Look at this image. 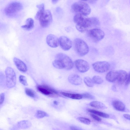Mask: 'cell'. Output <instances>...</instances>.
I'll return each instance as SVG.
<instances>
[{
	"instance_id": "21",
	"label": "cell",
	"mask_w": 130,
	"mask_h": 130,
	"mask_svg": "<svg viewBox=\"0 0 130 130\" xmlns=\"http://www.w3.org/2000/svg\"><path fill=\"white\" fill-rule=\"evenodd\" d=\"M34 26V21L31 18H28L26 21L25 24L21 26L23 29L26 30H30L32 29Z\"/></svg>"
},
{
	"instance_id": "15",
	"label": "cell",
	"mask_w": 130,
	"mask_h": 130,
	"mask_svg": "<svg viewBox=\"0 0 130 130\" xmlns=\"http://www.w3.org/2000/svg\"><path fill=\"white\" fill-rule=\"evenodd\" d=\"M14 62L18 69L23 72H25L27 70V66L25 63L19 59L14 57Z\"/></svg>"
},
{
	"instance_id": "1",
	"label": "cell",
	"mask_w": 130,
	"mask_h": 130,
	"mask_svg": "<svg viewBox=\"0 0 130 130\" xmlns=\"http://www.w3.org/2000/svg\"><path fill=\"white\" fill-rule=\"evenodd\" d=\"M77 29L80 32H85L88 28L99 26L100 22L99 19L95 17H88L80 14H76L73 18Z\"/></svg>"
},
{
	"instance_id": "18",
	"label": "cell",
	"mask_w": 130,
	"mask_h": 130,
	"mask_svg": "<svg viewBox=\"0 0 130 130\" xmlns=\"http://www.w3.org/2000/svg\"><path fill=\"white\" fill-rule=\"evenodd\" d=\"M113 107L117 110L120 111H124L125 109L124 104L121 101L118 100H115L112 102Z\"/></svg>"
},
{
	"instance_id": "3",
	"label": "cell",
	"mask_w": 130,
	"mask_h": 130,
	"mask_svg": "<svg viewBox=\"0 0 130 130\" xmlns=\"http://www.w3.org/2000/svg\"><path fill=\"white\" fill-rule=\"evenodd\" d=\"M74 46L76 52L80 56H84L89 52L88 45L84 41L81 39L76 38L74 40Z\"/></svg>"
},
{
	"instance_id": "10",
	"label": "cell",
	"mask_w": 130,
	"mask_h": 130,
	"mask_svg": "<svg viewBox=\"0 0 130 130\" xmlns=\"http://www.w3.org/2000/svg\"><path fill=\"white\" fill-rule=\"evenodd\" d=\"M92 66L94 70L99 73H103L107 72L110 67L109 63L105 61L95 62L92 64Z\"/></svg>"
},
{
	"instance_id": "25",
	"label": "cell",
	"mask_w": 130,
	"mask_h": 130,
	"mask_svg": "<svg viewBox=\"0 0 130 130\" xmlns=\"http://www.w3.org/2000/svg\"><path fill=\"white\" fill-rule=\"evenodd\" d=\"M49 116V115L46 112L41 110H38L35 115V117L38 119Z\"/></svg>"
},
{
	"instance_id": "34",
	"label": "cell",
	"mask_w": 130,
	"mask_h": 130,
	"mask_svg": "<svg viewBox=\"0 0 130 130\" xmlns=\"http://www.w3.org/2000/svg\"><path fill=\"white\" fill-rule=\"evenodd\" d=\"M90 115L94 119L98 121H100L102 120V119L101 118L94 114L92 113L90 114Z\"/></svg>"
},
{
	"instance_id": "20",
	"label": "cell",
	"mask_w": 130,
	"mask_h": 130,
	"mask_svg": "<svg viewBox=\"0 0 130 130\" xmlns=\"http://www.w3.org/2000/svg\"><path fill=\"white\" fill-rule=\"evenodd\" d=\"M32 126L30 121L28 120H23L18 122L17 126L19 128L22 129H26L30 128Z\"/></svg>"
},
{
	"instance_id": "31",
	"label": "cell",
	"mask_w": 130,
	"mask_h": 130,
	"mask_svg": "<svg viewBox=\"0 0 130 130\" xmlns=\"http://www.w3.org/2000/svg\"><path fill=\"white\" fill-rule=\"evenodd\" d=\"M20 82L22 85L24 86H27L28 85L26 79L25 77L23 75H20L19 76Z\"/></svg>"
},
{
	"instance_id": "29",
	"label": "cell",
	"mask_w": 130,
	"mask_h": 130,
	"mask_svg": "<svg viewBox=\"0 0 130 130\" xmlns=\"http://www.w3.org/2000/svg\"><path fill=\"white\" fill-rule=\"evenodd\" d=\"M94 83L97 84H102L103 82V80L100 76L98 75L94 76L92 78Z\"/></svg>"
},
{
	"instance_id": "35",
	"label": "cell",
	"mask_w": 130,
	"mask_h": 130,
	"mask_svg": "<svg viewBox=\"0 0 130 130\" xmlns=\"http://www.w3.org/2000/svg\"><path fill=\"white\" fill-rule=\"evenodd\" d=\"M126 85L127 86L130 84V72L128 74L127 78L125 83Z\"/></svg>"
},
{
	"instance_id": "14",
	"label": "cell",
	"mask_w": 130,
	"mask_h": 130,
	"mask_svg": "<svg viewBox=\"0 0 130 130\" xmlns=\"http://www.w3.org/2000/svg\"><path fill=\"white\" fill-rule=\"evenodd\" d=\"M68 80L71 84L76 85H80L82 82V80L81 77L76 74L70 75L68 77Z\"/></svg>"
},
{
	"instance_id": "11",
	"label": "cell",
	"mask_w": 130,
	"mask_h": 130,
	"mask_svg": "<svg viewBox=\"0 0 130 130\" xmlns=\"http://www.w3.org/2000/svg\"><path fill=\"white\" fill-rule=\"evenodd\" d=\"M74 63L77 69L81 73H84L87 72L90 68L88 63L83 59H77L75 61Z\"/></svg>"
},
{
	"instance_id": "16",
	"label": "cell",
	"mask_w": 130,
	"mask_h": 130,
	"mask_svg": "<svg viewBox=\"0 0 130 130\" xmlns=\"http://www.w3.org/2000/svg\"><path fill=\"white\" fill-rule=\"evenodd\" d=\"M118 71L113 70L109 71L106 76V79L108 82H113L117 80Z\"/></svg>"
},
{
	"instance_id": "6",
	"label": "cell",
	"mask_w": 130,
	"mask_h": 130,
	"mask_svg": "<svg viewBox=\"0 0 130 130\" xmlns=\"http://www.w3.org/2000/svg\"><path fill=\"white\" fill-rule=\"evenodd\" d=\"M6 84L9 88L14 87L16 83V76L15 73L12 68L8 67L5 70Z\"/></svg>"
},
{
	"instance_id": "2",
	"label": "cell",
	"mask_w": 130,
	"mask_h": 130,
	"mask_svg": "<svg viewBox=\"0 0 130 130\" xmlns=\"http://www.w3.org/2000/svg\"><path fill=\"white\" fill-rule=\"evenodd\" d=\"M72 11L76 14L87 16L91 12V9L88 4L84 1H79L73 3L71 6Z\"/></svg>"
},
{
	"instance_id": "9",
	"label": "cell",
	"mask_w": 130,
	"mask_h": 130,
	"mask_svg": "<svg viewBox=\"0 0 130 130\" xmlns=\"http://www.w3.org/2000/svg\"><path fill=\"white\" fill-rule=\"evenodd\" d=\"M56 59L61 60L65 67V69L69 70L73 67L74 63L71 59L66 54L61 53L57 54L55 57Z\"/></svg>"
},
{
	"instance_id": "39",
	"label": "cell",
	"mask_w": 130,
	"mask_h": 130,
	"mask_svg": "<svg viewBox=\"0 0 130 130\" xmlns=\"http://www.w3.org/2000/svg\"><path fill=\"white\" fill-rule=\"evenodd\" d=\"M9 130H19L18 128L15 127H13L10 128Z\"/></svg>"
},
{
	"instance_id": "43",
	"label": "cell",
	"mask_w": 130,
	"mask_h": 130,
	"mask_svg": "<svg viewBox=\"0 0 130 130\" xmlns=\"http://www.w3.org/2000/svg\"><path fill=\"white\" fill-rule=\"evenodd\" d=\"M0 130H3L2 129H0Z\"/></svg>"
},
{
	"instance_id": "4",
	"label": "cell",
	"mask_w": 130,
	"mask_h": 130,
	"mask_svg": "<svg viewBox=\"0 0 130 130\" xmlns=\"http://www.w3.org/2000/svg\"><path fill=\"white\" fill-rule=\"evenodd\" d=\"M23 8V6L20 2H13L8 4L6 7L4 12L7 16L11 17L15 15Z\"/></svg>"
},
{
	"instance_id": "17",
	"label": "cell",
	"mask_w": 130,
	"mask_h": 130,
	"mask_svg": "<svg viewBox=\"0 0 130 130\" xmlns=\"http://www.w3.org/2000/svg\"><path fill=\"white\" fill-rule=\"evenodd\" d=\"M128 74L127 72L124 70H118V75L117 81L119 84L122 85L125 83Z\"/></svg>"
},
{
	"instance_id": "28",
	"label": "cell",
	"mask_w": 130,
	"mask_h": 130,
	"mask_svg": "<svg viewBox=\"0 0 130 130\" xmlns=\"http://www.w3.org/2000/svg\"><path fill=\"white\" fill-rule=\"evenodd\" d=\"M84 81L85 84L89 87H93L94 83L92 79L88 77H86L84 79Z\"/></svg>"
},
{
	"instance_id": "5",
	"label": "cell",
	"mask_w": 130,
	"mask_h": 130,
	"mask_svg": "<svg viewBox=\"0 0 130 130\" xmlns=\"http://www.w3.org/2000/svg\"><path fill=\"white\" fill-rule=\"evenodd\" d=\"M36 89L40 92L47 96L56 97L60 96L58 91L46 85H37Z\"/></svg>"
},
{
	"instance_id": "12",
	"label": "cell",
	"mask_w": 130,
	"mask_h": 130,
	"mask_svg": "<svg viewBox=\"0 0 130 130\" xmlns=\"http://www.w3.org/2000/svg\"><path fill=\"white\" fill-rule=\"evenodd\" d=\"M59 44L61 48L64 51L70 50L72 47V43L71 40L67 37L62 36L59 39Z\"/></svg>"
},
{
	"instance_id": "42",
	"label": "cell",
	"mask_w": 130,
	"mask_h": 130,
	"mask_svg": "<svg viewBox=\"0 0 130 130\" xmlns=\"http://www.w3.org/2000/svg\"><path fill=\"white\" fill-rule=\"evenodd\" d=\"M58 1V0H52V2L54 4L56 3Z\"/></svg>"
},
{
	"instance_id": "23",
	"label": "cell",
	"mask_w": 130,
	"mask_h": 130,
	"mask_svg": "<svg viewBox=\"0 0 130 130\" xmlns=\"http://www.w3.org/2000/svg\"><path fill=\"white\" fill-rule=\"evenodd\" d=\"M53 65L55 68L59 69H65V67L63 63L60 60L55 59L53 62Z\"/></svg>"
},
{
	"instance_id": "41",
	"label": "cell",
	"mask_w": 130,
	"mask_h": 130,
	"mask_svg": "<svg viewBox=\"0 0 130 130\" xmlns=\"http://www.w3.org/2000/svg\"><path fill=\"white\" fill-rule=\"evenodd\" d=\"M88 2H89L90 3L93 4V3H94L96 1H88Z\"/></svg>"
},
{
	"instance_id": "22",
	"label": "cell",
	"mask_w": 130,
	"mask_h": 130,
	"mask_svg": "<svg viewBox=\"0 0 130 130\" xmlns=\"http://www.w3.org/2000/svg\"><path fill=\"white\" fill-rule=\"evenodd\" d=\"M89 105L92 107L98 109H103L107 108L103 103L97 101H93L90 102Z\"/></svg>"
},
{
	"instance_id": "24",
	"label": "cell",
	"mask_w": 130,
	"mask_h": 130,
	"mask_svg": "<svg viewBox=\"0 0 130 130\" xmlns=\"http://www.w3.org/2000/svg\"><path fill=\"white\" fill-rule=\"evenodd\" d=\"M88 111L89 112L94 113L103 118H108L109 117V115L107 113L94 110L89 109L88 110Z\"/></svg>"
},
{
	"instance_id": "7",
	"label": "cell",
	"mask_w": 130,
	"mask_h": 130,
	"mask_svg": "<svg viewBox=\"0 0 130 130\" xmlns=\"http://www.w3.org/2000/svg\"><path fill=\"white\" fill-rule=\"evenodd\" d=\"M39 20L41 26L43 28L48 27L52 21V17L50 11L48 10L44 11L40 15Z\"/></svg>"
},
{
	"instance_id": "30",
	"label": "cell",
	"mask_w": 130,
	"mask_h": 130,
	"mask_svg": "<svg viewBox=\"0 0 130 130\" xmlns=\"http://www.w3.org/2000/svg\"><path fill=\"white\" fill-rule=\"evenodd\" d=\"M78 119L81 122L87 125L89 124L91 122L89 119L85 118L79 117L78 118Z\"/></svg>"
},
{
	"instance_id": "13",
	"label": "cell",
	"mask_w": 130,
	"mask_h": 130,
	"mask_svg": "<svg viewBox=\"0 0 130 130\" xmlns=\"http://www.w3.org/2000/svg\"><path fill=\"white\" fill-rule=\"evenodd\" d=\"M46 41L47 44L52 47H57L59 45V39L53 35H48L46 37Z\"/></svg>"
},
{
	"instance_id": "27",
	"label": "cell",
	"mask_w": 130,
	"mask_h": 130,
	"mask_svg": "<svg viewBox=\"0 0 130 130\" xmlns=\"http://www.w3.org/2000/svg\"><path fill=\"white\" fill-rule=\"evenodd\" d=\"M25 92L28 96L33 98L37 99L38 96L36 92L30 88H26L25 89Z\"/></svg>"
},
{
	"instance_id": "8",
	"label": "cell",
	"mask_w": 130,
	"mask_h": 130,
	"mask_svg": "<svg viewBox=\"0 0 130 130\" xmlns=\"http://www.w3.org/2000/svg\"><path fill=\"white\" fill-rule=\"evenodd\" d=\"M88 35L93 41L98 42L104 38L105 34L101 29L98 28H94L89 30Z\"/></svg>"
},
{
	"instance_id": "36",
	"label": "cell",
	"mask_w": 130,
	"mask_h": 130,
	"mask_svg": "<svg viewBox=\"0 0 130 130\" xmlns=\"http://www.w3.org/2000/svg\"><path fill=\"white\" fill-rule=\"evenodd\" d=\"M124 117L126 119L130 120V115L128 114H124L123 115Z\"/></svg>"
},
{
	"instance_id": "33",
	"label": "cell",
	"mask_w": 130,
	"mask_h": 130,
	"mask_svg": "<svg viewBox=\"0 0 130 130\" xmlns=\"http://www.w3.org/2000/svg\"><path fill=\"white\" fill-rule=\"evenodd\" d=\"M5 97L4 93H2L0 94V105H2L4 103Z\"/></svg>"
},
{
	"instance_id": "26",
	"label": "cell",
	"mask_w": 130,
	"mask_h": 130,
	"mask_svg": "<svg viewBox=\"0 0 130 130\" xmlns=\"http://www.w3.org/2000/svg\"><path fill=\"white\" fill-rule=\"evenodd\" d=\"M44 4L43 3L38 5L36 6L39 9V10L35 16V18L36 19H39L40 15L44 10Z\"/></svg>"
},
{
	"instance_id": "40",
	"label": "cell",
	"mask_w": 130,
	"mask_h": 130,
	"mask_svg": "<svg viewBox=\"0 0 130 130\" xmlns=\"http://www.w3.org/2000/svg\"><path fill=\"white\" fill-rule=\"evenodd\" d=\"M53 103L54 104V105H57L58 104V102L57 101H53Z\"/></svg>"
},
{
	"instance_id": "19",
	"label": "cell",
	"mask_w": 130,
	"mask_h": 130,
	"mask_svg": "<svg viewBox=\"0 0 130 130\" xmlns=\"http://www.w3.org/2000/svg\"><path fill=\"white\" fill-rule=\"evenodd\" d=\"M60 93L64 96L72 99L80 100L83 98L82 94L63 92H60Z\"/></svg>"
},
{
	"instance_id": "32",
	"label": "cell",
	"mask_w": 130,
	"mask_h": 130,
	"mask_svg": "<svg viewBox=\"0 0 130 130\" xmlns=\"http://www.w3.org/2000/svg\"><path fill=\"white\" fill-rule=\"evenodd\" d=\"M83 98L89 99H93L94 96L93 95L88 93H85L82 94Z\"/></svg>"
},
{
	"instance_id": "38",
	"label": "cell",
	"mask_w": 130,
	"mask_h": 130,
	"mask_svg": "<svg viewBox=\"0 0 130 130\" xmlns=\"http://www.w3.org/2000/svg\"><path fill=\"white\" fill-rule=\"evenodd\" d=\"M112 90L114 91H117L116 86L115 85H113L112 87Z\"/></svg>"
},
{
	"instance_id": "37",
	"label": "cell",
	"mask_w": 130,
	"mask_h": 130,
	"mask_svg": "<svg viewBox=\"0 0 130 130\" xmlns=\"http://www.w3.org/2000/svg\"><path fill=\"white\" fill-rule=\"evenodd\" d=\"M70 128L71 130H82L77 128L76 127L73 126H71L70 127Z\"/></svg>"
}]
</instances>
